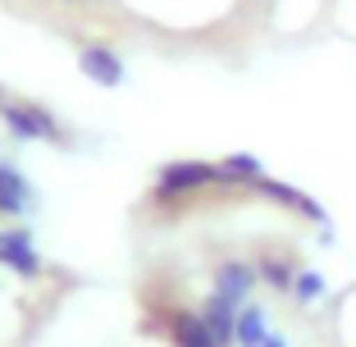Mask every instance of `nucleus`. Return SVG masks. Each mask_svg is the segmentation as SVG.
I'll return each instance as SVG.
<instances>
[{
    "label": "nucleus",
    "mask_w": 356,
    "mask_h": 347,
    "mask_svg": "<svg viewBox=\"0 0 356 347\" xmlns=\"http://www.w3.org/2000/svg\"><path fill=\"white\" fill-rule=\"evenodd\" d=\"M0 124H5L10 137H19V142H55V147H69V133L60 128V119L42 106H23V101H5L0 96Z\"/></svg>",
    "instance_id": "nucleus-1"
},
{
    "label": "nucleus",
    "mask_w": 356,
    "mask_h": 347,
    "mask_svg": "<svg viewBox=\"0 0 356 347\" xmlns=\"http://www.w3.org/2000/svg\"><path fill=\"white\" fill-rule=\"evenodd\" d=\"M220 179V165H206V160H169V165L156 169V201H183L192 192H206L215 188Z\"/></svg>",
    "instance_id": "nucleus-2"
},
{
    "label": "nucleus",
    "mask_w": 356,
    "mask_h": 347,
    "mask_svg": "<svg viewBox=\"0 0 356 347\" xmlns=\"http://www.w3.org/2000/svg\"><path fill=\"white\" fill-rule=\"evenodd\" d=\"M78 69H83L92 83H101V87H119L124 83V60L115 55V46H105V42H87V46H78Z\"/></svg>",
    "instance_id": "nucleus-3"
},
{
    "label": "nucleus",
    "mask_w": 356,
    "mask_h": 347,
    "mask_svg": "<svg viewBox=\"0 0 356 347\" xmlns=\"http://www.w3.org/2000/svg\"><path fill=\"white\" fill-rule=\"evenodd\" d=\"M0 265L14 270V274H23V279H32V274L42 270V256H37V247H32L28 229H0Z\"/></svg>",
    "instance_id": "nucleus-4"
},
{
    "label": "nucleus",
    "mask_w": 356,
    "mask_h": 347,
    "mask_svg": "<svg viewBox=\"0 0 356 347\" xmlns=\"http://www.w3.org/2000/svg\"><path fill=\"white\" fill-rule=\"evenodd\" d=\"M256 265H247V261H220L215 265V293L220 297H229V302H247L252 297V288H256Z\"/></svg>",
    "instance_id": "nucleus-5"
},
{
    "label": "nucleus",
    "mask_w": 356,
    "mask_h": 347,
    "mask_svg": "<svg viewBox=\"0 0 356 347\" xmlns=\"http://www.w3.org/2000/svg\"><path fill=\"white\" fill-rule=\"evenodd\" d=\"M270 334H274L270 329V311H265L261 302H242L238 325H233V347H261Z\"/></svg>",
    "instance_id": "nucleus-6"
},
{
    "label": "nucleus",
    "mask_w": 356,
    "mask_h": 347,
    "mask_svg": "<svg viewBox=\"0 0 356 347\" xmlns=\"http://www.w3.org/2000/svg\"><path fill=\"white\" fill-rule=\"evenodd\" d=\"M32 211V183L14 165L0 160V215H28Z\"/></svg>",
    "instance_id": "nucleus-7"
},
{
    "label": "nucleus",
    "mask_w": 356,
    "mask_h": 347,
    "mask_svg": "<svg viewBox=\"0 0 356 347\" xmlns=\"http://www.w3.org/2000/svg\"><path fill=\"white\" fill-rule=\"evenodd\" d=\"M220 179H224V188H256V183L265 179V165L252 151H238V156L220 160Z\"/></svg>",
    "instance_id": "nucleus-8"
},
{
    "label": "nucleus",
    "mask_w": 356,
    "mask_h": 347,
    "mask_svg": "<svg viewBox=\"0 0 356 347\" xmlns=\"http://www.w3.org/2000/svg\"><path fill=\"white\" fill-rule=\"evenodd\" d=\"M256 274H261V284H270L274 293H293L297 261H288V256H261V261H256Z\"/></svg>",
    "instance_id": "nucleus-9"
},
{
    "label": "nucleus",
    "mask_w": 356,
    "mask_h": 347,
    "mask_svg": "<svg viewBox=\"0 0 356 347\" xmlns=\"http://www.w3.org/2000/svg\"><path fill=\"white\" fill-rule=\"evenodd\" d=\"M325 293H329L325 274H320V270H302V265H297V279H293V302H297V306H315Z\"/></svg>",
    "instance_id": "nucleus-10"
},
{
    "label": "nucleus",
    "mask_w": 356,
    "mask_h": 347,
    "mask_svg": "<svg viewBox=\"0 0 356 347\" xmlns=\"http://www.w3.org/2000/svg\"><path fill=\"white\" fill-rule=\"evenodd\" d=\"M64 5H74V0H64Z\"/></svg>",
    "instance_id": "nucleus-11"
}]
</instances>
